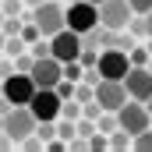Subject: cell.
Segmentation results:
<instances>
[{
	"label": "cell",
	"instance_id": "cell-37",
	"mask_svg": "<svg viewBox=\"0 0 152 152\" xmlns=\"http://www.w3.org/2000/svg\"><path fill=\"white\" fill-rule=\"evenodd\" d=\"M0 131H4V113H0Z\"/></svg>",
	"mask_w": 152,
	"mask_h": 152
},
{
	"label": "cell",
	"instance_id": "cell-3",
	"mask_svg": "<svg viewBox=\"0 0 152 152\" xmlns=\"http://www.w3.org/2000/svg\"><path fill=\"white\" fill-rule=\"evenodd\" d=\"M81 50H85V36L75 32V28H60L57 36H50V53H53L60 64L78 60V57H81Z\"/></svg>",
	"mask_w": 152,
	"mask_h": 152
},
{
	"label": "cell",
	"instance_id": "cell-19",
	"mask_svg": "<svg viewBox=\"0 0 152 152\" xmlns=\"http://www.w3.org/2000/svg\"><path fill=\"white\" fill-rule=\"evenodd\" d=\"M78 134V127H75V120H67V117H64V124H60V127H57V138H64V142H71V138H75Z\"/></svg>",
	"mask_w": 152,
	"mask_h": 152
},
{
	"label": "cell",
	"instance_id": "cell-12",
	"mask_svg": "<svg viewBox=\"0 0 152 152\" xmlns=\"http://www.w3.org/2000/svg\"><path fill=\"white\" fill-rule=\"evenodd\" d=\"M124 85H127V96H131V99L145 103L152 96V71H149V64H134V67L127 71V78H124Z\"/></svg>",
	"mask_w": 152,
	"mask_h": 152
},
{
	"label": "cell",
	"instance_id": "cell-22",
	"mask_svg": "<svg viewBox=\"0 0 152 152\" xmlns=\"http://www.w3.org/2000/svg\"><path fill=\"white\" fill-rule=\"evenodd\" d=\"M32 64H36V57H32V53H28V57H25V53H18V57H14V71H25V75H28V71H32Z\"/></svg>",
	"mask_w": 152,
	"mask_h": 152
},
{
	"label": "cell",
	"instance_id": "cell-9",
	"mask_svg": "<svg viewBox=\"0 0 152 152\" xmlns=\"http://www.w3.org/2000/svg\"><path fill=\"white\" fill-rule=\"evenodd\" d=\"M99 25V7L96 4H88V0H75V4H67V28H75V32H92Z\"/></svg>",
	"mask_w": 152,
	"mask_h": 152
},
{
	"label": "cell",
	"instance_id": "cell-21",
	"mask_svg": "<svg viewBox=\"0 0 152 152\" xmlns=\"http://www.w3.org/2000/svg\"><path fill=\"white\" fill-rule=\"evenodd\" d=\"M78 60H81L85 67H96V64H99V53H96V50L85 42V50H81V57H78Z\"/></svg>",
	"mask_w": 152,
	"mask_h": 152
},
{
	"label": "cell",
	"instance_id": "cell-33",
	"mask_svg": "<svg viewBox=\"0 0 152 152\" xmlns=\"http://www.w3.org/2000/svg\"><path fill=\"white\" fill-rule=\"evenodd\" d=\"M145 110H149V113H152V96H149V99H145Z\"/></svg>",
	"mask_w": 152,
	"mask_h": 152
},
{
	"label": "cell",
	"instance_id": "cell-24",
	"mask_svg": "<svg viewBox=\"0 0 152 152\" xmlns=\"http://www.w3.org/2000/svg\"><path fill=\"white\" fill-rule=\"evenodd\" d=\"M75 127H78V134H81V138H92V134H96V120H88V117H85V120H78Z\"/></svg>",
	"mask_w": 152,
	"mask_h": 152
},
{
	"label": "cell",
	"instance_id": "cell-14",
	"mask_svg": "<svg viewBox=\"0 0 152 152\" xmlns=\"http://www.w3.org/2000/svg\"><path fill=\"white\" fill-rule=\"evenodd\" d=\"M25 46H28L25 36H7V46H4V50H7L11 57H18V53H25Z\"/></svg>",
	"mask_w": 152,
	"mask_h": 152
},
{
	"label": "cell",
	"instance_id": "cell-6",
	"mask_svg": "<svg viewBox=\"0 0 152 152\" xmlns=\"http://www.w3.org/2000/svg\"><path fill=\"white\" fill-rule=\"evenodd\" d=\"M96 67H99V75H103V78H117V81H124L127 71H131L134 64H131V53H127V50H113V46H106V50L99 53V64H96Z\"/></svg>",
	"mask_w": 152,
	"mask_h": 152
},
{
	"label": "cell",
	"instance_id": "cell-38",
	"mask_svg": "<svg viewBox=\"0 0 152 152\" xmlns=\"http://www.w3.org/2000/svg\"><path fill=\"white\" fill-rule=\"evenodd\" d=\"M149 71H152V60H149Z\"/></svg>",
	"mask_w": 152,
	"mask_h": 152
},
{
	"label": "cell",
	"instance_id": "cell-2",
	"mask_svg": "<svg viewBox=\"0 0 152 152\" xmlns=\"http://www.w3.org/2000/svg\"><path fill=\"white\" fill-rule=\"evenodd\" d=\"M131 18H134V7H131V0H103V4H99V25H103V28L127 32Z\"/></svg>",
	"mask_w": 152,
	"mask_h": 152
},
{
	"label": "cell",
	"instance_id": "cell-23",
	"mask_svg": "<svg viewBox=\"0 0 152 152\" xmlns=\"http://www.w3.org/2000/svg\"><path fill=\"white\" fill-rule=\"evenodd\" d=\"M21 4H25V0H4V4H0V11H4L7 18H14V14H21Z\"/></svg>",
	"mask_w": 152,
	"mask_h": 152
},
{
	"label": "cell",
	"instance_id": "cell-29",
	"mask_svg": "<svg viewBox=\"0 0 152 152\" xmlns=\"http://www.w3.org/2000/svg\"><path fill=\"white\" fill-rule=\"evenodd\" d=\"M11 71H14V64H11V60H0V78H7Z\"/></svg>",
	"mask_w": 152,
	"mask_h": 152
},
{
	"label": "cell",
	"instance_id": "cell-7",
	"mask_svg": "<svg viewBox=\"0 0 152 152\" xmlns=\"http://www.w3.org/2000/svg\"><path fill=\"white\" fill-rule=\"evenodd\" d=\"M96 99H99L103 110L117 113L131 96H127V85H124V81H117V78H99V81H96Z\"/></svg>",
	"mask_w": 152,
	"mask_h": 152
},
{
	"label": "cell",
	"instance_id": "cell-8",
	"mask_svg": "<svg viewBox=\"0 0 152 152\" xmlns=\"http://www.w3.org/2000/svg\"><path fill=\"white\" fill-rule=\"evenodd\" d=\"M117 124H120L124 131H131V134H142L145 127H152V113L145 110V103L131 99V103H124V106L117 110Z\"/></svg>",
	"mask_w": 152,
	"mask_h": 152
},
{
	"label": "cell",
	"instance_id": "cell-35",
	"mask_svg": "<svg viewBox=\"0 0 152 152\" xmlns=\"http://www.w3.org/2000/svg\"><path fill=\"white\" fill-rule=\"evenodd\" d=\"M4 18H7V14H4V11H0V25H4Z\"/></svg>",
	"mask_w": 152,
	"mask_h": 152
},
{
	"label": "cell",
	"instance_id": "cell-31",
	"mask_svg": "<svg viewBox=\"0 0 152 152\" xmlns=\"http://www.w3.org/2000/svg\"><path fill=\"white\" fill-rule=\"evenodd\" d=\"M4 46H7V32L0 28V50H4Z\"/></svg>",
	"mask_w": 152,
	"mask_h": 152
},
{
	"label": "cell",
	"instance_id": "cell-13",
	"mask_svg": "<svg viewBox=\"0 0 152 152\" xmlns=\"http://www.w3.org/2000/svg\"><path fill=\"white\" fill-rule=\"evenodd\" d=\"M36 134L42 138V142H53V138H57V124H53V120H39Z\"/></svg>",
	"mask_w": 152,
	"mask_h": 152
},
{
	"label": "cell",
	"instance_id": "cell-25",
	"mask_svg": "<svg viewBox=\"0 0 152 152\" xmlns=\"http://www.w3.org/2000/svg\"><path fill=\"white\" fill-rule=\"evenodd\" d=\"M28 50H32V57H50V42H46V36H42V39H36Z\"/></svg>",
	"mask_w": 152,
	"mask_h": 152
},
{
	"label": "cell",
	"instance_id": "cell-17",
	"mask_svg": "<svg viewBox=\"0 0 152 152\" xmlns=\"http://www.w3.org/2000/svg\"><path fill=\"white\" fill-rule=\"evenodd\" d=\"M60 117H67V120H78V117H81V106H78V99H64V110H60Z\"/></svg>",
	"mask_w": 152,
	"mask_h": 152
},
{
	"label": "cell",
	"instance_id": "cell-27",
	"mask_svg": "<svg viewBox=\"0 0 152 152\" xmlns=\"http://www.w3.org/2000/svg\"><path fill=\"white\" fill-rule=\"evenodd\" d=\"M152 53L149 50H138V46H134V50H131V64H145V60H149Z\"/></svg>",
	"mask_w": 152,
	"mask_h": 152
},
{
	"label": "cell",
	"instance_id": "cell-30",
	"mask_svg": "<svg viewBox=\"0 0 152 152\" xmlns=\"http://www.w3.org/2000/svg\"><path fill=\"white\" fill-rule=\"evenodd\" d=\"M145 25H149V39H152V11L145 14Z\"/></svg>",
	"mask_w": 152,
	"mask_h": 152
},
{
	"label": "cell",
	"instance_id": "cell-36",
	"mask_svg": "<svg viewBox=\"0 0 152 152\" xmlns=\"http://www.w3.org/2000/svg\"><path fill=\"white\" fill-rule=\"evenodd\" d=\"M88 4H96V7H99V4H103V0H88Z\"/></svg>",
	"mask_w": 152,
	"mask_h": 152
},
{
	"label": "cell",
	"instance_id": "cell-34",
	"mask_svg": "<svg viewBox=\"0 0 152 152\" xmlns=\"http://www.w3.org/2000/svg\"><path fill=\"white\" fill-rule=\"evenodd\" d=\"M0 99H4V78H0Z\"/></svg>",
	"mask_w": 152,
	"mask_h": 152
},
{
	"label": "cell",
	"instance_id": "cell-28",
	"mask_svg": "<svg viewBox=\"0 0 152 152\" xmlns=\"http://www.w3.org/2000/svg\"><path fill=\"white\" fill-rule=\"evenodd\" d=\"M131 7H134V14H149V11H152V0H131Z\"/></svg>",
	"mask_w": 152,
	"mask_h": 152
},
{
	"label": "cell",
	"instance_id": "cell-39",
	"mask_svg": "<svg viewBox=\"0 0 152 152\" xmlns=\"http://www.w3.org/2000/svg\"><path fill=\"white\" fill-rule=\"evenodd\" d=\"M67 4H75V0H67Z\"/></svg>",
	"mask_w": 152,
	"mask_h": 152
},
{
	"label": "cell",
	"instance_id": "cell-20",
	"mask_svg": "<svg viewBox=\"0 0 152 152\" xmlns=\"http://www.w3.org/2000/svg\"><path fill=\"white\" fill-rule=\"evenodd\" d=\"M99 113H103L99 99H92V103H81V117H88V120H99Z\"/></svg>",
	"mask_w": 152,
	"mask_h": 152
},
{
	"label": "cell",
	"instance_id": "cell-4",
	"mask_svg": "<svg viewBox=\"0 0 152 152\" xmlns=\"http://www.w3.org/2000/svg\"><path fill=\"white\" fill-rule=\"evenodd\" d=\"M36 127H39V120H36V113H32L28 106H11V110L4 113V131H7L18 145H21Z\"/></svg>",
	"mask_w": 152,
	"mask_h": 152
},
{
	"label": "cell",
	"instance_id": "cell-16",
	"mask_svg": "<svg viewBox=\"0 0 152 152\" xmlns=\"http://www.w3.org/2000/svg\"><path fill=\"white\" fill-rule=\"evenodd\" d=\"M127 32H131V36H149V25H145V14H134V18H131V25H127Z\"/></svg>",
	"mask_w": 152,
	"mask_h": 152
},
{
	"label": "cell",
	"instance_id": "cell-11",
	"mask_svg": "<svg viewBox=\"0 0 152 152\" xmlns=\"http://www.w3.org/2000/svg\"><path fill=\"white\" fill-rule=\"evenodd\" d=\"M32 81H36V88H57V81L64 78V64L50 53V57H36V64H32Z\"/></svg>",
	"mask_w": 152,
	"mask_h": 152
},
{
	"label": "cell",
	"instance_id": "cell-26",
	"mask_svg": "<svg viewBox=\"0 0 152 152\" xmlns=\"http://www.w3.org/2000/svg\"><path fill=\"white\" fill-rule=\"evenodd\" d=\"M88 149H96V152L110 149V138H103V134H92V138H88Z\"/></svg>",
	"mask_w": 152,
	"mask_h": 152
},
{
	"label": "cell",
	"instance_id": "cell-32",
	"mask_svg": "<svg viewBox=\"0 0 152 152\" xmlns=\"http://www.w3.org/2000/svg\"><path fill=\"white\" fill-rule=\"evenodd\" d=\"M25 4H28V7H39V4H42V0H25Z\"/></svg>",
	"mask_w": 152,
	"mask_h": 152
},
{
	"label": "cell",
	"instance_id": "cell-15",
	"mask_svg": "<svg viewBox=\"0 0 152 152\" xmlns=\"http://www.w3.org/2000/svg\"><path fill=\"white\" fill-rule=\"evenodd\" d=\"M134 149L138 152H152V127H145L142 134H134Z\"/></svg>",
	"mask_w": 152,
	"mask_h": 152
},
{
	"label": "cell",
	"instance_id": "cell-1",
	"mask_svg": "<svg viewBox=\"0 0 152 152\" xmlns=\"http://www.w3.org/2000/svg\"><path fill=\"white\" fill-rule=\"evenodd\" d=\"M28 21H36L39 32L50 39V36H57L60 28H67V7H60L57 0H42L39 7H32V18Z\"/></svg>",
	"mask_w": 152,
	"mask_h": 152
},
{
	"label": "cell",
	"instance_id": "cell-18",
	"mask_svg": "<svg viewBox=\"0 0 152 152\" xmlns=\"http://www.w3.org/2000/svg\"><path fill=\"white\" fill-rule=\"evenodd\" d=\"M75 99H78V103H92V99H96V85H88V81H85V85H78Z\"/></svg>",
	"mask_w": 152,
	"mask_h": 152
},
{
	"label": "cell",
	"instance_id": "cell-5",
	"mask_svg": "<svg viewBox=\"0 0 152 152\" xmlns=\"http://www.w3.org/2000/svg\"><path fill=\"white\" fill-rule=\"evenodd\" d=\"M32 96H36V81H32V75L14 71V75L4 78V99H7L11 106H28Z\"/></svg>",
	"mask_w": 152,
	"mask_h": 152
},
{
	"label": "cell",
	"instance_id": "cell-10",
	"mask_svg": "<svg viewBox=\"0 0 152 152\" xmlns=\"http://www.w3.org/2000/svg\"><path fill=\"white\" fill-rule=\"evenodd\" d=\"M28 110L36 113V120H57L60 110H64V99H60V92H57V88H36V96H32Z\"/></svg>",
	"mask_w": 152,
	"mask_h": 152
}]
</instances>
